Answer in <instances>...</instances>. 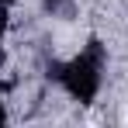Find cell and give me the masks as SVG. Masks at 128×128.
<instances>
[{"label": "cell", "instance_id": "6da1fadb", "mask_svg": "<svg viewBox=\"0 0 128 128\" xmlns=\"http://www.w3.org/2000/svg\"><path fill=\"white\" fill-rule=\"evenodd\" d=\"M100 69H104V48H100V42H90L73 62L59 66L56 76L62 80V86L76 100L90 104V100L97 97V90H100Z\"/></svg>", "mask_w": 128, "mask_h": 128}, {"label": "cell", "instance_id": "3957f363", "mask_svg": "<svg viewBox=\"0 0 128 128\" xmlns=\"http://www.w3.org/2000/svg\"><path fill=\"white\" fill-rule=\"evenodd\" d=\"M4 121H7V111H4V104H0V125H4Z\"/></svg>", "mask_w": 128, "mask_h": 128}, {"label": "cell", "instance_id": "7a4b0ae2", "mask_svg": "<svg viewBox=\"0 0 128 128\" xmlns=\"http://www.w3.org/2000/svg\"><path fill=\"white\" fill-rule=\"evenodd\" d=\"M62 4H66V0H45V7H48V10H59Z\"/></svg>", "mask_w": 128, "mask_h": 128}, {"label": "cell", "instance_id": "277c9868", "mask_svg": "<svg viewBox=\"0 0 128 128\" xmlns=\"http://www.w3.org/2000/svg\"><path fill=\"white\" fill-rule=\"evenodd\" d=\"M0 66H4V45H0Z\"/></svg>", "mask_w": 128, "mask_h": 128}]
</instances>
